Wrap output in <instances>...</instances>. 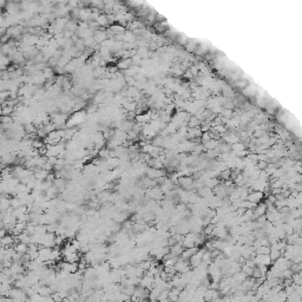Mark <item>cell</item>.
<instances>
[{
	"label": "cell",
	"instance_id": "30bf717a",
	"mask_svg": "<svg viewBox=\"0 0 302 302\" xmlns=\"http://www.w3.org/2000/svg\"><path fill=\"white\" fill-rule=\"evenodd\" d=\"M150 265H151V260H150V258L144 260V261H142V262L138 264V267H140V268H142V269H144V270H148V269L150 268Z\"/></svg>",
	"mask_w": 302,
	"mask_h": 302
},
{
	"label": "cell",
	"instance_id": "8fae6325",
	"mask_svg": "<svg viewBox=\"0 0 302 302\" xmlns=\"http://www.w3.org/2000/svg\"><path fill=\"white\" fill-rule=\"evenodd\" d=\"M163 270L165 271V273H166L170 277H172L177 273V270L175 269V267H164Z\"/></svg>",
	"mask_w": 302,
	"mask_h": 302
},
{
	"label": "cell",
	"instance_id": "5bb4252c",
	"mask_svg": "<svg viewBox=\"0 0 302 302\" xmlns=\"http://www.w3.org/2000/svg\"><path fill=\"white\" fill-rule=\"evenodd\" d=\"M112 31H114V32H124V28H122L120 26H114V27H112Z\"/></svg>",
	"mask_w": 302,
	"mask_h": 302
},
{
	"label": "cell",
	"instance_id": "ba28073f",
	"mask_svg": "<svg viewBox=\"0 0 302 302\" xmlns=\"http://www.w3.org/2000/svg\"><path fill=\"white\" fill-rule=\"evenodd\" d=\"M211 129H213V130H215L216 132H218L221 136H222V135H224V133L228 131V127H226L224 124H218V125H215V126H213Z\"/></svg>",
	"mask_w": 302,
	"mask_h": 302
},
{
	"label": "cell",
	"instance_id": "5b68a950",
	"mask_svg": "<svg viewBox=\"0 0 302 302\" xmlns=\"http://www.w3.org/2000/svg\"><path fill=\"white\" fill-rule=\"evenodd\" d=\"M170 248V252H174L175 255H177V256H181V254H182V252H183V245H182V243H176V244H174V245H171V247H169Z\"/></svg>",
	"mask_w": 302,
	"mask_h": 302
},
{
	"label": "cell",
	"instance_id": "8992f818",
	"mask_svg": "<svg viewBox=\"0 0 302 302\" xmlns=\"http://www.w3.org/2000/svg\"><path fill=\"white\" fill-rule=\"evenodd\" d=\"M188 124V127H196V126H200L201 125V120L198 119L196 116H190V118H189V120L187 122Z\"/></svg>",
	"mask_w": 302,
	"mask_h": 302
},
{
	"label": "cell",
	"instance_id": "9c48e42d",
	"mask_svg": "<svg viewBox=\"0 0 302 302\" xmlns=\"http://www.w3.org/2000/svg\"><path fill=\"white\" fill-rule=\"evenodd\" d=\"M289 269L291 270V273H301L302 270V263H294V262H290Z\"/></svg>",
	"mask_w": 302,
	"mask_h": 302
},
{
	"label": "cell",
	"instance_id": "3957f363",
	"mask_svg": "<svg viewBox=\"0 0 302 302\" xmlns=\"http://www.w3.org/2000/svg\"><path fill=\"white\" fill-rule=\"evenodd\" d=\"M132 59H130V58H123L122 60H120L119 63H118V67L119 69H123V70H127V69H130L132 66Z\"/></svg>",
	"mask_w": 302,
	"mask_h": 302
},
{
	"label": "cell",
	"instance_id": "6da1fadb",
	"mask_svg": "<svg viewBox=\"0 0 302 302\" xmlns=\"http://www.w3.org/2000/svg\"><path fill=\"white\" fill-rule=\"evenodd\" d=\"M194 184V179L191 176H179L178 177V183L177 185H179L181 188H183L184 190H188L191 185Z\"/></svg>",
	"mask_w": 302,
	"mask_h": 302
},
{
	"label": "cell",
	"instance_id": "277c9868",
	"mask_svg": "<svg viewBox=\"0 0 302 302\" xmlns=\"http://www.w3.org/2000/svg\"><path fill=\"white\" fill-rule=\"evenodd\" d=\"M218 144H220V140L213 139V138L210 139V140H208V142H205V143H203L205 150H214V149H216L218 146Z\"/></svg>",
	"mask_w": 302,
	"mask_h": 302
},
{
	"label": "cell",
	"instance_id": "4fadbf2b",
	"mask_svg": "<svg viewBox=\"0 0 302 302\" xmlns=\"http://www.w3.org/2000/svg\"><path fill=\"white\" fill-rule=\"evenodd\" d=\"M236 86H239V88H245L247 86V83H245V80H239V82L236 83Z\"/></svg>",
	"mask_w": 302,
	"mask_h": 302
},
{
	"label": "cell",
	"instance_id": "7a4b0ae2",
	"mask_svg": "<svg viewBox=\"0 0 302 302\" xmlns=\"http://www.w3.org/2000/svg\"><path fill=\"white\" fill-rule=\"evenodd\" d=\"M263 192L262 191H257V190H252V192H249L248 196H247V200L250 202H254V203H258L263 200Z\"/></svg>",
	"mask_w": 302,
	"mask_h": 302
},
{
	"label": "cell",
	"instance_id": "7c38bea8",
	"mask_svg": "<svg viewBox=\"0 0 302 302\" xmlns=\"http://www.w3.org/2000/svg\"><path fill=\"white\" fill-rule=\"evenodd\" d=\"M267 162L265 161H257L256 162V164H255V166H256V169L258 170H264L265 168H267Z\"/></svg>",
	"mask_w": 302,
	"mask_h": 302
},
{
	"label": "cell",
	"instance_id": "52a82bcc",
	"mask_svg": "<svg viewBox=\"0 0 302 302\" xmlns=\"http://www.w3.org/2000/svg\"><path fill=\"white\" fill-rule=\"evenodd\" d=\"M255 252L260 255H268L270 252V245H260L255 249Z\"/></svg>",
	"mask_w": 302,
	"mask_h": 302
}]
</instances>
